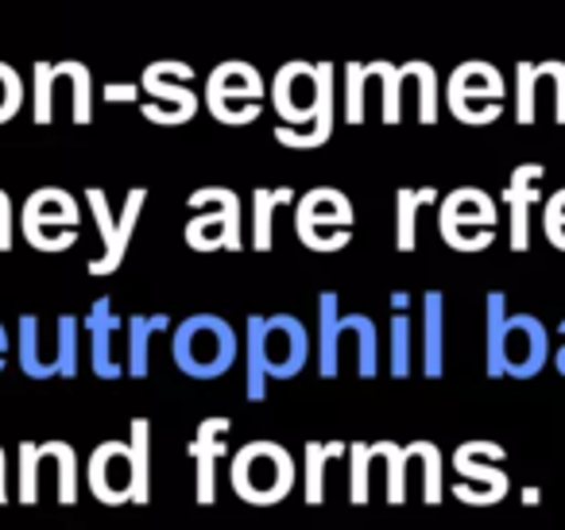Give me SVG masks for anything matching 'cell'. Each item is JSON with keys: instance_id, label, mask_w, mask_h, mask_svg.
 Wrapping results in <instances>:
<instances>
[{"instance_id": "1", "label": "cell", "mask_w": 565, "mask_h": 530, "mask_svg": "<svg viewBox=\"0 0 565 530\" xmlns=\"http://www.w3.org/2000/svg\"><path fill=\"white\" fill-rule=\"evenodd\" d=\"M171 357L190 380H221L241 357V337L217 314H194L179 321L171 337Z\"/></svg>"}, {"instance_id": "2", "label": "cell", "mask_w": 565, "mask_h": 530, "mask_svg": "<svg viewBox=\"0 0 565 530\" xmlns=\"http://www.w3.org/2000/svg\"><path fill=\"white\" fill-rule=\"evenodd\" d=\"M295 460L279 442H248L228 460V484L252 507L282 504L295 488Z\"/></svg>"}, {"instance_id": "3", "label": "cell", "mask_w": 565, "mask_h": 530, "mask_svg": "<svg viewBox=\"0 0 565 530\" xmlns=\"http://www.w3.org/2000/svg\"><path fill=\"white\" fill-rule=\"evenodd\" d=\"M508 82L488 59H465L446 78V105L461 125H495L503 117Z\"/></svg>"}, {"instance_id": "4", "label": "cell", "mask_w": 565, "mask_h": 530, "mask_svg": "<svg viewBox=\"0 0 565 530\" xmlns=\"http://www.w3.org/2000/svg\"><path fill=\"white\" fill-rule=\"evenodd\" d=\"M353 202L333 187H315L295 202V233L310 252H341L353 241Z\"/></svg>"}, {"instance_id": "5", "label": "cell", "mask_w": 565, "mask_h": 530, "mask_svg": "<svg viewBox=\"0 0 565 530\" xmlns=\"http://www.w3.org/2000/svg\"><path fill=\"white\" fill-rule=\"evenodd\" d=\"M264 78L252 63L244 59H225L210 71L205 78V105L221 125H252L264 113Z\"/></svg>"}, {"instance_id": "6", "label": "cell", "mask_w": 565, "mask_h": 530, "mask_svg": "<svg viewBox=\"0 0 565 530\" xmlns=\"http://www.w3.org/2000/svg\"><path fill=\"white\" fill-rule=\"evenodd\" d=\"M495 202L480 187H457L438 205V233L454 252H484L495 241Z\"/></svg>"}, {"instance_id": "7", "label": "cell", "mask_w": 565, "mask_h": 530, "mask_svg": "<svg viewBox=\"0 0 565 530\" xmlns=\"http://www.w3.org/2000/svg\"><path fill=\"white\" fill-rule=\"evenodd\" d=\"M190 218L186 225V244L194 252H241L244 233H241V194L228 187H202L190 194Z\"/></svg>"}, {"instance_id": "8", "label": "cell", "mask_w": 565, "mask_h": 530, "mask_svg": "<svg viewBox=\"0 0 565 530\" xmlns=\"http://www.w3.org/2000/svg\"><path fill=\"white\" fill-rule=\"evenodd\" d=\"M244 326L256 337L259 360H264L267 380H295V375L307 368L310 360V333L295 314H271V318H259L248 314Z\"/></svg>"}, {"instance_id": "9", "label": "cell", "mask_w": 565, "mask_h": 530, "mask_svg": "<svg viewBox=\"0 0 565 530\" xmlns=\"http://www.w3.org/2000/svg\"><path fill=\"white\" fill-rule=\"evenodd\" d=\"M495 460H508V449L495 442H465L454 453V468L461 484H454V496L469 507H492L508 499L511 476Z\"/></svg>"}, {"instance_id": "10", "label": "cell", "mask_w": 565, "mask_h": 530, "mask_svg": "<svg viewBox=\"0 0 565 530\" xmlns=\"http://www.w3.org/2000/svg\"><path fill=\"white\" fill-rule=\"evenodd\" d=\"M194 66L182 59H159L143 71L140 89H148L156 102H143V117L156 125H186L198 113V94L190 89Z\"/></svg>"}, {"instance_id": "11", "label": "cell", "mask_w": 565, "mask_h": 530, "mask_svg": "<svg viewBox=\"0 0 565 530\" xmlns=\"http://www.w3.org/2000/svg\"><path fill=\"white\" fill-rule=\"evenodd\" d=\"M550 364V329L534 314H508L500 368L508 380H534Z\"/></svg>"}, {"instance_id": "12", "label": "cell", "mask_w": 565, "mask_h": 530, "mask_svg": "<svg viewBox=\"0 0 565 530\" xmlns=\"http://www.w3.org/2000/svg\"><path fill=\"white\" fill-rule=\"evenodd\" d=\"M271 105L287 128H310L318 113V63L291 59L271 78Z\"/></svg>"}, {"instance_id": "13", "label": "cell", "mask_w": 565, "mask_h": 530, "mask_svg": "<svg viewBox=\"0 0 565 530\" xmlns=\"http://www.w3.org/2000/svg\"><path fill=\"white\" fill-rule=\"evenodd\" d=\"M338 66L333 63H318V113L310 120V128H275V140L291 151H315L322 144H330L333 125H338Z\"/></svg>"}, {"instance_id": "14", "label": "cell", "mask_w": 565, "mask_h": 530, "mask_svg": "<svg viewBox=\"0 0 565 530\" xmlns=\"http://www.w3.org/2000/svg\"><path fill=\"white\" fill-rule=\"evenodd\" d=\"M542 179H546V167L542 163H519L508 174V187H503V205H508V244L511 252L531 248V205L542 202Z\"/></svg>"}, {"instance_id": "15", "label": "cell", "mask_w": 565, "mask_h": 530, "mask_svg": "<svg viewBox=\"0 0 565 530\" xmlns=\"http://www.w3.org/2000/svg\"><path fill=\"white\" fill-rule=\"evenodd\" d=\"M228 434H233V418H225V414L198 422V437L190 453L198 460V504L202 507L217 499V460L228 453Z\"/></svg>"}, {"instance_id": "16", "label": "cell", "mask_w": 565, "mask_h": 530, "mask_svg": "<svg viewBox=\"0 0 565 530\" xmlns=\"http://www.w3.org/2000/svg\"><path fill=\"white\" fill-rule=\"evenodd\" d=\"M132 484H136V473H132V453L125 445L109 442L97 449L94 457V488L102 499L109 504H120V499H132Z\"/></svg>"}, {"instance_id": "17", "label": "cell", "mask_w": 565, "mask_h": 530, "mask_svg": "<svg viewBox=\"0 0 565 530\" xmlns=\"http://www.w3.org/2000/svg\"><path fill=\"white\" fill-rule=\"evenodd\" d=\"M446 372V295L426 290L423 295V375L438 380Z\"/></svg>"}, {"instance_id": "18", "label": "cell", "mask_w": 565, "mask_h": 530, "mask_svg": "<svg viewBox=\"0 0 565 530\" xmlns=\"http://www.w3.org/2000/svg\"><path fill=\"white\" fill-rule=\"evenodd\" d=\"M143 198H148L143 190H132V194H128V205H125V221H120V225H113L105 198L97 194V190H89V202H94L97 221H102V233H105V244H109V256L97 259L94 272H113V267L120 264V256H125V244H128V233H132L136 218H140V210H143Z\"/></svg>"}, {"instance_id": "19", "label": "cell", "mask_w": 565, "mask_h": 530, "mask_svg": "<svg viewBox=\"0 0 565 530\" xmlns=\"http://www.w3.org/2000/svg\"><path fill=\"white\" fill-rule=\"evenodd\" d=\"M338 329H341V298L338 290H322L318 295V372H322V380H333L341 372Z\"/></svg>"}, {"instance_id": "20", "label": "cell", "mask_w": 565, "mask_h": 530, "mask_svg": "<svg viewBox=\"0 0 565 530\" xmlns=\"http://www.w3.org/2000/svg\"><path fill=\"white\" fill-rule=\"evenodd\" d=\"M345 341L356 349V375L372 380V375L380 372V337H376V321H372L369 314H341L338 349H341Z\"/></svg>"}, {"instance_id": "21", "label": "cell", "mask_w": 565, "mask_h": 530, "mask_svg": "<svg viewBox=\"0 0 565 530\" xmlns=\"http://www.w3.org/2000/svg\"><path fill=\"white\" fill-rule=\"evenodd\" d=\"M291 187H256L252 194V248L256 252H271L275 244V210L282 205H295Z\"/></svg>"}, {"instance_id": "22", "label": "cell", "mask_w": 565, "mask_h": 530, "mask_svg": "<svg viewBox=\"0 0 565 530\" xmlns=\"http://www.w3.org/2000/svg\"><path fill=\"white\" fill-rule=\"evenodd\" d=\"M438 202V190L434 187H403L395 194V248L399 252H415L418 244V210L423 205H434Z\"/></svg>"}, {"instance_id": "23", "label": "cell", "mask_w": 565, "mask_h": 530, "mask_svg": "<svg viewBox=\"0 0 565 530\" xmlns=\"http://www.w3.org/2000/svg\"><path fill=\"white\" fill-rule=\"evenodd\" d=\"M345 449V442H307V449H302V460H307V491H302V499H307V507L326 504V465H330V457H341Z\"/></svg>"}, {"instance_id": "24", "label": "cell", "mask_w": 565, "mask_h": 530, "mask_svg": "<svg viewBox=\"0 0 565 530\" xmlns=\"http://www.w3.org/2000/svg\"><path fill=\"white\" fill-rule=\"evenodd\" d=\"M484 310H488V349H484V368H488V375H492V380H503L500 349H503V329H508V295H503V290H488Z\"/></svg>"}, {"instance_id": "25", "label": "cell", "mask_w": 565, "mask_h": 530, "mask_svg": "<svg viewBox=\"0 0 565 530\" xmlns=\"http://www.w3.org/2000/svg\"><path fill=\"white\" fill-rule=\"evenodd\" d=\"M387 372L395 380H407L411 375V357H415V329H411L407 310H395L392 326H387Z\"/></svg>"}, {"instance_id": "26", "label": "cell", "mask_w": 565, "mask_h": 530, "mask_svg": "<svg viewBox=\"0 0 565 530\" xmlns=\"http://www.w3.org/2000/svg\"><path fill=\"white\" fill-rule=\"evenodd\" d=\"M407 457L423 460V499L430 507H438L441 496H446V484H441V476H446V460H441V449L434 442H411Z\"/></svg>"}, {"instance_id": "27", "label": "cell", "mask_w": 565, "mask_h": 530, "mask_svg": "<svg viewBox=\"0 0 565 530\" xmlns=\"http://www.w3.org/2000/svg\"><path fill=\"white\" fill-rule=\"evenodd\" d=\"M403 78L415 82L418 89V120L434 125L438 120V71L426 59H411V63H403Z\"/></svg>"}, {"instance_id": "28", "label": "cell", "mask_w": 565, "mask_h": 530, "mask_svg": "<svg viewBox=\"0 0 565 530\" xmlns=\"http://www.w3.org/2000/svg\"><path fill=\"white\" fill-rule=\"evenodd\" d=\"M341 82H345V120L349 125H364V113H369L372 63H345L341 66Z\"/></svg>"}, {"instance_id": "29", "label": "cell", "mask_w": 565, "mask_h": 530, "mask_svg": "<svg viewBox=\"0 0 565 530\" xmlns=\"http://www.w3.org/2000/svg\"><path fill=\"white\" fill-rule=\"evenodd\" d=\"M372 457L384 460L387 473V504L399 507L407 499V449H399L395 442H372Z\"/></svg>"}, {"instance_id": "30", "label": "cell", "mask_w": 565, "mask_h": 530, "mask_svg": "<svg viewBox=\"0 0 565 530\" xmlns=\"http://www.w3.org/2000/svg\"><path fill=\"white\" fill-rule=\"evenodd\" d=\"M376 82H380V94H384V102H380V113H384V125H399L403 120V71L395 63H387V59H376Z\"/></svg>"}, {"instance_id": "31", "label": "cell", "mask_w": 565, "mask_h": 530, "mask_svg": "<svg viewBox=\"0 0 565 530\" xmlns=\"http://www.w3.org/2000/svg\"><path fill=\"white\" fill-rule=\"evenodd\" d=\"M534 117H539V66L523 59L515 66V120L534 125Z\"/></svg>"}, {"instance_id": "32", "label": "cell", "mask_w": 565, "mask_h": 530, "mask_svg": "<svg viewBox=\"0 0 565 530\" xmlns=\"http://www.w3.org/2000/svg\"><path fill=\"white\" fill-rule=\"evenodd\" d=\"M349 504L364 507L369 504V468H372V445L369 442H353L349 445Z\"/></svg>"}, {"instance_id": "33", "label": "cell", "mask_w": 565, "mask_h": 530, "mask_svg": "<svg viewBox=\"0 0 565 530\" xmlns=\"http://www.w3.org/2000/svg\"><path fill=\"white\" fill-rule=\"evenodd\" d=\"M171 329V318L167 314H156V318H132V375H148V344L156 333H167Z\"/></svg>"}, {"instance_id": "34", "label": "cell", "mask_w": 565, "mask_h": 530, "mask_svg": "<svg viewBox=\"0 0 565 530\" xmlns=\"http://www.w3.org/2000/svg\"><path fill=\"white\" fill-rule=\"evenodd\" d=\"M132 473H136V484H132V499L136 504H143L148 499V422L136 418L132 422Z\"/></svg>"}, {"instance_id": "35", "label": "cell", "mask_w": 565, "mask_h": 530, "mask_svg": "<svg viewBox=\"0 0 565 530\" xmlns=\"http://www.w3.org/2000/svg\"><path fill=\"white\" fill-rule=\"evenodd\" d=\"M117 326V318H109V303H97V314H94V333H97V349H94V360H97V372L102 375H117L120 368L109 360V333Z\"/></svg>"}, {"instance_id": "36", "label": "cell", "mask_w": 565, "mask_h": 530, "mask_svg": "<svg viewBox=\"0 0 565 530\" xmlns=\"http://www.w3.org/2000/svg\"><path fill=\"white\" fill-rule=\"evenodd\" d=\"M542 233H546V241L554 248L565 252V187L557 194H550L546 205H542Z\"/></svg>"}, {"instance_id": "37", "label": "cell", "mask_w": 565, "mask_h": 530, "mask_svg": "<svg viewBox=\"0 0 565 530\" xmlns=\"http://www.w3.org/2000/svg\"><path fill=\"white\" fill-rule=\"evenodd\" d=\"M534 66H539V82H554V120L565 125V63L562 59H542Z\"/></svg>"}, {"instance_id": "38", "label": "cell", "mask_w": 565, "mask_h": 530, "mask_svg": "<svg viewBox=\"0 0 565 530\" xmlns=\"http://www.w3.org/2000/svg\"><path fill=\"white\" fill-rule=\"evenodd\" d=\"M105 97H109V102H140V86H109Z\"/></svg>"}, {"instance_id": "39", "label": "cell", "mask_w": 565, "mask_h": 530, "mask_svg": "<svg viewBox=\"0 0 565 530\" xmlns=\"http://www.w3.org/2000/svg\"><path fill=\"white\" fill-rule=\"evenodd\" d=\"M557 337H562V344H557V349H550V360H554V368L565 375V318L557 321Z\"/></svg>"}, {"instance_id": "40", "label": "cell", "mask_w": 565, "mask_h": 530, "mask_svg": "<svg viewBox=\"0 0 565 530\" xmlns=\"http://www.w3.org/2000/svg\"><path fill=\"white\" fill-rule=\"evenodd\" d=\"M407 303H411L407 290H395V295H392V306H395V310H407Z\"/></svg>"}]
</instances>
